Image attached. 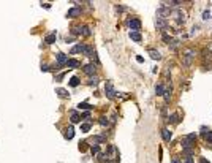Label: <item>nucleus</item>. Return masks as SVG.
Instances as JSON below:
<instances>
[{
	"label": "nucleus",
	"instance_id": "obj_1",
	"mask_svg": "<svg viewBox=\"0 0 212 163\" xmlns=\"http://www.w3.org/2000/svg\"><path fill=\"white\" fill-rule=\"evenodd\" d=\"M195 139H196V135L195 133H190V135H187V138L182 141V147L184 149H188V147H192V144L195 143Z\"/></svg>",
	"mask_w": 212,
	"mask_h": 163
},
{
	"label": "nucleus",
	"instance_id": "obj_2",
	"mask_svg": "<svg viewBox=\"0 0 212 163\" xmlns=\"http://www.w3.org/2000/svg\"><path fill=\"white\" fill-rule=\"evenodd\" d=\"M105 92H106V97H108V98H114V97L117 95V92H116V89L113 87L111 82H106V86H105Z\"/></svg>",
	"mask_w": 212,
	"mask_h": 163
},
{
	"label": "nucleus",
	"instance_id": "obj_3",
	"mask_svg": "<svg viewBox=\"0 0 212 163\" xmlns=\"http://www.w3.org/2000/svg\"><path fill=\"white\" fill-rule=\"evenodd\" d=\"M128 25H130L131 32H136V30H139V29H141V21H139V19H136V17H133V19L128 21Z\"/></svg>",
	"mask_w": 212,
	"mask_h": 163
},
{
	"label": "nucleus",
	"instance_id": "obj_4",
	"mask_svg": "<svg viewBox=\"0 0 212 163\" xmlns=\"http://www.w3.org/2000/svg\"><path fill=\"white\" fill-rule=\"evenodd\" d=\"M95 71H97V65H94V63H87L84 67V73L86 74H94Z\"/></svg>",
	"mask_w": 212,
	"mask_h": 163
},
{
	"label": "nucleus",
	"instance_id": "obj_5",
	"mask_svg": "<svg viewBox=\"0 0 212 163\" xmlns=\"http://www.w3.org/2000/svg\"><path fill=\"white\" fill-rule=\"evenodd\" d=\"M79 15H81V8H71V10H68L67 17H78Z\"/></svg>",
	"mask_w": 212,
	"mask_h": 163
},
{
	"label": "nucleus",
	"instance_id": "obj_6",
	"mask_svg": "<svg viewBox=\"0 0 212 163\" xmlns=\"http://www.w3.org/2000/svg\"><path fill=\"white\" fill-rule=\"evenodd\" d=\"M56 57H57V63H59V65H63V63L68 62V57H67L65 54H62V52H59Z\"/></svg>",
	"mask_w": 212,
	"mask_h": 163
},
{
	"label": "nucleus",
	"instance_id": "obj_7",
	"mask_svg": "<svg viewBox=\"0 0 212 163\" xmlns=\"http://www.w3.org/2000/svg\"><path fill=\"white\" fill-rule=\"evenodd\" d=\"M67 65H68V68H78L81 65V62L79 60H76V59H68Z\"/></svg>",
	"mask_w": 212,
	"mask_h": 163
},
{
	"label": "nucleus",
	"instance_id": "obj_8",
	"mask_svg": "<svg viewBox=\"0 0 212 163\" xmlns=\"http://www.w3.org/2000/svg\"><path fill=\"white\" fill-rule=\"evenodd\" d=\"M84 51H86V44H76L75 46V48H73L71 49V54H76V52H84Z\"/></svg>",
	"mask_w": 212,
	"mask_h": 163
},
{
	"label": "nucleus",
	"instance_id": "obj_9",
	"mask_svg": "<svg viewBox=\"0 0 212 163\" xmlns=\"http://www.w3.org/2000/svg\"><path fill=\"white\" fill-rule=\"evenodd\" d=\"M192 59H193V51H187L185 57H184V65H190Z\"/></svg>",
	"mask_w": 212,
	"mask_h": 163
},
{
	"label": "nucleus",
	"instance_id": "obj_10",
	"mask_svg": "<svg viewBox=\"0 0 212 163\" xmlns=\"http://www.w3.org/2000/svg\"><path fill=\"white\" fill-rule=\"evenodd\" d=\"M163 19V17H157V19H155V25H157V29H166V22H163L162 21Z\"/></svg>",
	"mask_w": 212,
	"mask_h": 163
},
{
	"label": "nucleus",
	"instance_id": "obj_11",
	"mask_svg": "<svg viewBox=\"0 0 212 163\" xmlns=\"http://www.w3.org/2000/svg\"><path fill=\"white\" fill-rule=\"evenodd\" d=\"M70 120H71L73 124H78V122L81 120V117L78 116V113H76V111H71V113H70Z\"/></svg>",
	"mask_w": 212,
	"mask_h": 163
},
{
	"label": "nucleus",
	"instance_id": "obj_12",
	"mask_svg": "<svg viewBox=\"0 0 212 163\" xmlns=\"http://www.w3.org/2000/svg\"><path fill=\"white\" fill-rule=\"evenodd\" d=\"M73 136H75V128L73 127H68L65 130V138L67 139H73Z\"/></svg>",
	"mask_w": 212,
	"mask_h": 163
},
{
	"label": "nucleus",
	"instance_id": "obj_13",
	"mask_svg": "<svg viewBox=\"0 0 212 163\" xmlns=\"http://www.w3.org/2000/svg\"><path fill=\"white\" fill-rule=\"evenodd\" d=\"M130 38L139 43V41L142 40V36H141V33H139V32H130Z\"/></svg>",
	"mask_w": 212,
	"mask_h": 163
},
{
	"label": "nucleus",
	"instance_id": "obj_14",
	"mask_svg": "<svg viewBox=\"0 0 212 163\" xmlns=\"http://www.w3.org/2000/svg\"><path fill=\"white\" fill-rule=\"evenodd\" d=\"M46 43H48V44H52V43H56V32H52V33H51V35H48V36H46Z\"/></svg>",
	"mask_w": 212,
	"mask_h": 163
},
{
	"label": "nucleus",
	"instance_id": "obj_15",
	"mask_svg": "<svg viewBox=\"0 0 212 163\" xmlns=\"http://www.w3.org/2000/svg\"><path fill=\"white\" fill-rule=\"evenodd\" d=\"M162 136H163L165 141H169V139H171V132H169L168 128H163L162 130Z\"/></svg>",
	"mask_w": 212,
	"mask_h": 163
},
{
	"label": "nucleus",
	"instance_id": "obj_16",
	"mask_svg": "<svg viewBox=\"0 0 212 163\" xmlns=\"http://www.w3.org/2000/svg\"><path fill=\"white\" fill-rule=\"evenodd\" d=\"M149 54H150V57L154 59V60H160V52H158V51L149 49Z\"/></svg>",
	"mask_w": 212,
	"mask_h": 163
},
{
	"label": "nucleus",
	"instance_id": "obj_17",
	"mask_svg": "<svg viewBox=\"0 0 212 163\" xmlns=\"http://www.w3.org/2000/svg\"><path fill=\"white\" fill-rule=\"evenodd\" d=\"M168 122H171V124H177L179 122V114H171L168 117Z\"/></svg>",
	"mask_w": 212,
	"mask_h": 163
},
{
	"label": "nucleus",
	"instance_id": "obj_18",
	"mask_svg": "<svg viewBox=\"0 0 212 163\" xmlns=\"http://www.w3.org/2000/svg\"><path fill=\"white\" fill-rule=\"evenodd\" d=\"M203 135H204V138H206L207 143H212V132H211V130H207V132H203Z\"/></svg>",
	"mask_w": 212,
	"mask_h": 163
},
{
	"label": "nucleus",
	"instance_id": "obj_19",
	"mask_svg": "<svg viewBox=\"0 0 212 163\" xmlns=\"http://www.w3.org/2000/svg\"><path fill=\"white\" fill-rule=\"evenodd\" d=\"M70 86H71V87H78V86H79V79H78L76 76H73V78L70 79Z\"/></svg>",
	"mask_w": 212,
	"mask_h": 163
},
{
	"label": "nucleus",
	"instance_id": "obj_20",
	"mask_svg": "<svg viewBox=\"0 0 212 163\" xmlns=\"http://www.w3.org/2000/svg\"><path fill=\"white\" fill-rule=\"evenodd\" d=\"M56 92L59 94V97H62V98H67V97H68V92L65 89H57Z\"/></svg>",
	"mask_w": 212,
	"mask_h": 163
},
{
	"label": "nucleus",
	"instance_id": "obj_21",
	"mask_svg": "<svg viewBox=\"0 0 212 163\" xmlns=\"http://www.w3.org/2000/svg\"><path fill=\"white\" fill-rule=\"evenodd\" d=\"M163 92H165V89H163L162 84L155 86V94H157V95H163Z\"/></svg>",
	"mask_w": 212,
	"mask_h": 163
},
{
	"label": "nucleus",
	"instance_id": "obj_22",
	"mask_svg": "<svg viewBox=\"0 0 212 163\" xmlns=\"http://www.w3.org/2000/svg\"><path fill=\"white\" fill-rule=\"evenodd\" d=\"M78 108H79V109H92L94 106H90L89 103H86V101H84V103H79V105H78Z\"/></svg>",
	"mask_w": 212,
	"mask_h": 163
},
{
	"label": "nucleus",
	"instance_id": "obj_23",
	"mask_svg": "<svg viewBox=\"0 0 212 163\" xmlns=\"http://www.w3.org/2000/svg\"><path fill=\"white\" fill-rule=\"evenodd\" d=\"M90 127H92L90 124H82V125H81V132L87 133V132H89V130H90Z\"/></svg>",
	"mask_w": 212,
	"mask_h": 163
},
{
	"label": "nucleus",
	"instance_id": "obj_24",
	"mask_svg": "<svg viewBox=\"0 0 212 163\" xmlns=\"http://www.w3.org/2000/svg\"><path fill=\"white\" fill-rule=\"evenodd\" d=\"M108 158H109L108 154H98V160H100L101 163H105L106 160H108Z\"/></svg>",
	"mask_w": 212,
	"mask_h": 163
},
{
	"label": "nucleus",
	"instance_id": "obj_25",
	"mask_svg": "<svg viewBox=\"0 0 212 163\" xmlns=\"http://www.w3.org/2000/svg\"><path fill=\"white\" fill-rule=\"evenodd\" d=\"M106 141V138L105 136H95L94 138V144H98V143H105Z\"/></svg>",
	"mask_w": 212,
	"mask_h": 163
},
{
	"label": "nucleus",
	"instance_id": "obj_26",
	"mask_svg": "<svg viewBox=\"0 0 212 163\" xmlns=\"http://www.w3.org/2000/svg\"><path fill=\"white\" fill-rule=\"evenodd\" d=\"M100 125H103V127H108V125H109V120L103 116V117H100Z\"/></svg>",
	"mask_w": 212,
	"mask_h": 163
},
{
	"label": "nucleus",
	"instance_id": "obj_27",
	"mask_svg": "<svg viewBox=\"0 0 212 163\" xmlns=\"http://www.w3.org/2000/svg\"><path fill=\"white\" fill-rule=\"evenodd\" d=\"M163 97H165V100H169V98H171V89H166V90H165L163 92Z\"/></svg>",
	"mask_w": 212,
	"mask_h": 163
},
{
	"label": "nucleus",
	"instance_id": "obj_28",
	"mask_svg": "<svg viewBox=\"0 0 212 163\" xmlns=\"http://www.w3.org/2000/svg\"><path fill=\"white\" fill-rule=\"evenodd\" d=\"M98 84V78H90L89 79V86H97Z\"/></svg>",
	"mask_w": 212,
	"mask_h": 163
},
{
	"label": "nucleus",
	"instance_id": "obj_29",
	"mask_svg": "<svg viewBox=\"0 0 212 163\" xmlns=\"http://www.w3.org/2000/svg\"><path fill=\"white\" fill-rule=\"evenodd\" d=\"M177 44H179V41H177V40H171V44H169V48H171V49H176V48H177Z\"/></svg>",
	"mask_w": 212,
	"mask_h": 163
},
{
	"label": "nucleus",
	"instance_id": "obj_30",
	"mask_svg": "<svg viewBox=\"0 0 212 163\" xmlns=\"http://www.w3.org/2000/svg\"><path fill=\"white\" fill-rule=\"evenodd\" d=\"M92 154H100V147H98V144L92 146Z\"/></svg>",
	"mask_w": 212,
	"mask_h": 163
},
{
	"label": "nucleus",
	"instance_id": "obj_31",
	"mask_svg": "<svg viewBox=\"0 0 212 163\" xmlns=\"http://www.w3.org/2000/svg\"><path fill=\"white\" fill-rule=\"evenodd\" d=\"M185 163H193V158H192V155H188V157H187V160H185Z\"/></svg>",
	"mask_w": 212,
	"mask_h": 163
},
{
	"label": "nucleus",
	"instance_id": "obj_32",
	"mask_svg": "<svg viewBox=\"0 0 212 163\" xmlns=\"http://www.w3.org/2000/svg\"><path fill=\"white\" fill-rule=\"evenodd\" d=\"M79 149H81V151H84V149H86V143H79Z\"/></svg>",
	"mask_w": 212,
	"mask_h": 163
},
{
	"label": "nucleus",
	"instance_id": "obj_33",
	"mask_svg": "<svg viewBox=\"0 0 212 163\" xmlns=\"http://www.w3.org/2000/svg\"><path fill=\"white\" fill-rule=\"evenodd\" d=\"M48 70H49L48 65H43V67H41V71H48Z\"/></svg>",
	"mask_w": 212,
	"mask_h": 163
},
{
	"label": "nucleus",
	"instance_id": "obj_34",
	"mask_svg": "<svg viewBox=\"0 0 212 163\" xmlns=\"http://www.w3.org/2000/svg\"><path fill=\"white\" fill-rule=\"evenodd\" d=\"M200 163H209V160H206V158H200Z\"/></svg>",
	"mask_w": 212,
	"mask_h": 163
},
{
	"label": "nucleus",
	"instance_id": "obj_35",
	"mask_svg": "<svg viewBox=\"0 0 212 163\" xmlns=\"http://www.w3.org/2000/svg\"><path fill=\"white\" fill-rule=\"evenodd\" d=\"M136 60H138V62H144V59H142L141 55H138V57H136Z\"/></svg>",
	"mask_w": 212,
	"mask_h": 163
},
{
	"label": "nucleus",
	"instance_id": "obj_36",
	"mask_svg": "<svg viewBox=\"0 0 212 163\" xmlns=\"http://www.w3.org/2000/svg\"><path fill=\"white\" fill-rule=\"evenodd\" d=\"M173 163H181V162H179L177 158H174V160H173Z\"/></svg>",
	"mask_w": 212,
	"mask_h": 163
}]
</instances>
